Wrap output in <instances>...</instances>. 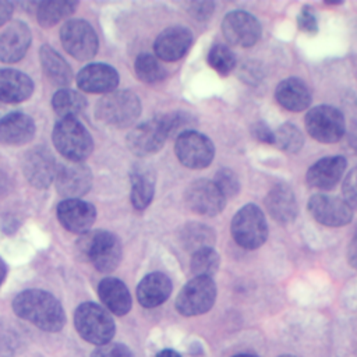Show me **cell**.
Here are the masks:
<instances>
[{"mask_svg": "<svg viewBox=\"0 0 357 357\" xmlns=\"http://www.w3.org/2000/svg\"><path fill=\"white\" fill-rule=\"evenodd\" d=\"M57 192L66 199H78L92 187V173L82 163L71 162L57 169L54 178Z\"/></svg>", "mask_w": 357, "mask_h": 357, "instance_id": "16", "label": "cell"}, {"mask_svg": "<svg viewBox=\"0 0 357 357\" xmlns=\"http://www.w3.org/2000/svg\"><path fill=\"white\" fill-rule=\"evenodd\" d=\"M347 261L349 265L354 269H357V233L354 237L350 240L349 247H347Z\"/></svg>", "mask_w": 357, "mask_h": 357, "instance_id": "44", "label": "cell"}, {"mask_svg": "<svg viewBox=\"0 0 357 357\" xmlns=\"http://www.w3.org/2000/svg\"><path fill=\"white\" fill-rule=\"evenodd\" d=\"M60 39L66 52L77 60H89L98 52V36L85 20H70L60 31Z\"/></svg>", "mask_w": 357, "mask_h": 357, "instance_id": "9", "label": "cell"}, {"mask_svg": "<svg viewBox=\"0 0 357 357\" xmlns=\"http://www.w3.org/2000/svg\"><path fill=\"white\" fill-rule=\"evenodd\" d=\"M13 10H14V6L11 3L0 0V26L4 25L11 18Z\"/></svg>", "mask_w": 357, "mask_h": 357, "instance_id": "45", "label": "cell"}, {"mask_svg": "<svg viewBox=\"0 0 357 357\" xmlns=\"http://www.w3.org/2000/svg\"><path fill=\"white\" fill-rule=\"evenodd\" d=\"M190 268L194 276L211 278L219 268V254L213 248H202L192 252Z\"/></svg>", "mask_w": 357, "mask_h": 357, "instance_id": "34", "label": "cell"}, {"mask_svg": "<svg viewBox=\"0 0 357 357\" xmlns=\"http://www.w3.org/2000/svg\"><path fill=\"white\" fill-rule=\"evenodd\" d=\"M167 139L166 130L160 117L135 126L127 137L130 151L138 156H146L162 149Z\"/></svg>", "mask_w": 357, "mask_h": 357, "instance_id": "15", "label": "cell"}, {"mask_svg": "<svg viewBox=\"0 0 357 357\" xmlns=\"http://www.w3.org/2000/svg\"><path fill=\"white\" fill-rule=\"evenodd\" d=\"M56 149L70 162L81 163L93 149V141L86 128L74 117L60 119L53 128Z\"/></svg>", "mask_w": 357, "mask_h": 357, "instance_id": "3", "label": "cell"}, {"mask_svg": "<svg viewBox=\"0 0 357 357\" xmlns=\"http://www.w3.org/2000/svg\"><path fill=\"white\" fill-rule=\"evenodd\" d=\"M311 216L321 225L339 227L347 225L353 219V209L339 197L315 194L308 201Z\"/></svg>", "mask_w": 357, "mask_h": 357, "instance_id": "12", "label": "cell"}, {"mask_svg": "<svg viewBox=\"0 0 357 357\" xmlns=\"http://www.w3.org/2000/svg\"><path fill=\"white\" fill-rule=\"evenodd\" d=\"M91 357H134L131 350L121 343H106L99 346Z\"/></svg>", "mask_w": 357, "mask_h": 357, "instance_id": "40", "label": "cell"}, {"mask_svg": "<svg viewBox=\"0 0 357 357\" xmlns=\"http://www.w3.org/2000/svg\"><path fill=\"white\" fill-rule=\"evenodd\" d=\"M305 128L311 138L319 142H336L346 130L343 114L332 106L321 105L312 107L305 116Z\"/></svg>", "mask_w": 357, "mask_h": 357, "instance_id": "8", "label": "cell"}, {"mask_svg": "<svg viewBox=\"0 0 357 357\" xmlns=\"http://www.w3.org/2000/svg\"><path fill=\"white\" fill-rule=\"evenodd\" d=\"M172 293V282L167 275L162 272H152L146 275L137 286V298L141 305L153 308L163 304Z\"/></svg>", "mask_w": 357, "mask_h": 357, "instance_id": "25", "label": "cell"}, {"mask_svg": "<svg viewBox=\"0 0 357 357\" xmlns=\"http://www.w3.org/2000/svg\"><path fill=\"white\" fill-rule=\"evenodd\" d=\"M343 197L351 209H357V166L349 172L343 181Z\"/></svg>", "mask_w": 357, "mask_h": 357, "instance_id": "39", "label": "cell"}, {"mask_svg": "<svg viewBox=\"0 0 357 357\" xmlns=\"http://www.w3.org/2000/svg\"><path fill=\"white\" fill-rule=\"evenodd\" d=\"M155 180L146 170H135L131 174V204L137 211H144L153 198Z\"/></svg>", "mask_w": 357, "mask_h": 357, "instance_id": "31", "label": "cell"}, {"mask_svg": "<svg viewBox=\"0 0 357 357\" xmlns=\"http://www.w3.org/2000/svg\"><path fill=\"white\" fill-rule=\"evenodd\" d=\"M265 206L269 215L279 223H289L297 216V202L293 190L283 183L273 185L266 198Z\"/></svg>", "mask_w": 357, "mask_h": 357, "instance_id": "23", "label": "cell"}, {"mask_svg": "<svg viewBox=\"0 0 357 357\" xmlns=\"http://www.w3.org/2000/svg\"><path fill=\"white\" fill-rule=\"evenodd\" d=\"M233 357H258V356H255V354H248V353H243V354H236V356H233Z\"/></svg>", "mask_w": 357, "mask_h": 357, "instance_id": "48", "label": "cell"}, {"mask_svg": "<svg viewBox=\"0 0 357 357\" xmlns=\"http://www.w3.org/2000/svg\"><path fill=\"white\" fill-rule=\"evenodd\" d=\"M208 64L220 75H227L236 67V56L226 45L215 43L206 56Z\"/></svg>", "mask_w": 357, "mask_h": 357, "instance_id": "36", "label": "cell"}, {"mask_svg": "<svg viewBox=\"0 0 357 357\" xmlns=\"http://www.w3.org/2000/svg\"><path fill=\"white\" fill-rule=\"evenodd\" d=\"M31 39L32 35L26 24L11 22L0 35V61L8 64L20 61L29 49Z\"/></svg>", "mask_w": 357, "mask_h": 357, "instance_id": "20", "label": "cell"}, {"mask_svg": "<svg viewBox=\"0 0 357 357\" xmlns=\"http://www.w3.org/2000/svg\"><path fill=\"white\" fill-rule=\"evenodd\" d=\"M278 103L290 112H301L311 103V93L308 86L298 78L290 77L283 79L275 89Z\"/></svg>", "mask_w": 357, "mask_h": 357, "instance_id": "26", "label": "cell"}, {"mask_svg": "<svg viewBox=\"0 0 357 357\" xmlns=\"http://www.w3.org/2000/svg\"><path fill=\"white\" fill-rule=\"evenodd\" d=\"M273 134H275L273 145H276L283 152L294 153V152H298L303 146V142H304L303 134L291 123L282 124L280 127H278V130Z\"/></svg>", "mask_w": 357, "mask_h": 357, "instance_id": "35", "label": "cell"}, {"mask_svg": "<svg viewBox=\"0 0 357 357\" xmlns=\"http://www.w3.org/2000/svg\"><path fill=\"white\" fill-rule=\"evenodd\" d=\"M216 298V286L212 278L195 276L176 297V310L184 317L208 312Z\"/></svg>", "mask_w": 357, "mask_h": 357, "instance_id": "7", "label": "cell"}, {"mask_svg": "<svg viewBox=\"0 0 357 357\" xmlns=\"http://www.w3.org/2000/svg\"><path fill=\"white\" fill-rule=\"evenodd\" d=\"M74 324L79 336L93 344H106L114 335L112 315L95 303H82L75 310Z\"/></svg>", "mask_w": 357, "mask_h": 357, "instance_id": "5", "label": "cell"}, {"mask_svg": "<svg viewBox=\"0 0 357 357\" xmlns=\"http://www.w3.org/2000/svg\"><path fill=\"white\" fill-rule=\"evenodd\" d=\"M98 294L106 308L116 315H126L131 310V296L127 286L116 278H105L98 286Z\"/></svg>", "mask_w": 357, "mask_h": 357, "instance_id": "27", "label": "cell"}, {"mask_svg": "<svg viewBox=\"0 0 357 357\" xmlns=\"http://www.w3.org/2000/svg\"><path fill=\"white\" fill-rule=\"evenodd\" d=\"M251 132L252 135L259 141V142H264V144H269L272 145L273 141H275V134L273 131L262 121H258L252 126L251 128Z\"/></svg>", "mask_w": 357, "mask_h": 357, "instance_id": "43", "label": "cell"}, {"mask_svg": "<svg viewBox=\"0 0 357 357\" xmlns=\"http://www.w3.org/2000/svg\"><path fill=\"white\" fill-rule=\"evenodd\" d=\"M33 92L32 79L22 71L14 68L0 70V102L20 103Z\"/></svg>", "mask_w": 357, "mask_h": 357, "instance_id": "24", "label": "cell"}, {"mask_svg": "<svg viewBox=\"0 0 357 357\" xmlns=\"http://www.w3.org/2000/svg\"><path fill=\"white\" fill-rule=\"evenodd\" d=\"M134 70L138 79L145 84H156L166 77V70L163 68V66L155 56L149 53L138 54L134 63Z\"/></svg>", "mask_w": 357, "mask_h": 357, "instance_id": "33", "label": "cell"}, {"mask_svg": "<svg viewBox=\"0 0 357 357\" xmlns=\"http://www.w3.org/2000/svg\"><path fill=\"white\" fill-rule=\"evenodd\" d=\"M230 230L234 241L245 250L261 247L268 237L265 215L254 204H247L237 211L231 220Z\"/></svg>", "mask_w": 357, "mask_h": 357, "instance_id": "6", "label": "cell"}, {"mask_svg": "<svg viewBox=\"0 0 357 357\" xmlns=\"http://www.w3.org/2000/svg\"><path fill=\"white\" fill-rule=\"evenodd\" d=\"M213 183L225 198L234 197L240 191V181L237 174L227 167H223L216 172Z\"/></svg>", "mask_w": 357, "mask_h": 357, "instance_id": "38", "label": "cell"}, {"mask_svg": "<svg viewBox=\"0 0 357 357\" xmlns=\"http://www.w3.org/2000/svg\"><path fill=\"white\" fill-rule=\"evenodd\" d=\"M77 1H67V0H49L36 3V17L40 26L50 28L57 22L63 21L68 15L74 13L77 8Z\"/></svg>", "mask_w": 357, "mask_h": 357, "instance_id": "29", "label": "cell"}, {"mask_svg": "<svg viewBox=\"0 0 357 357\" xmlns=\"http://www.w3.org/2000/svg\"><path fill=\"white\" fill-rule=\"evenodd\" d=\"M77 85L84 92L106 95L117 88L119 74L109 64L92 63L78 73Z\"/></svg>", "mask_w": 357, "mask_h": 357, "instance_id": "19", "label": "cell"}, {"mask_svg": "<svg viewBox=\"0 0 357 357\" xmlns=\"http://www.w3.org/2000/svg\"><path fill=\"white\" fill-rule=\"evenodd\" d=\"M180 241L188 251H198L202 248H212L215 244V231L202 223L192 222L183 226L180 231Z\"/></svg>", "mask_w": 357, "mask_h": 357, "instance_id": "30", "label": "cell"}, {"mask_svg": "<svg viewBox=\"0 0 357 357\" xmlns=\"http://www.w3.org/2000/svg\"><path fill=\"white\" fill-rule=\"evenodd\" d=\"M174 152L183 166L204 169L213 160L215 146L206 135L191 130L176 138Z\"/></svg>", "mask_w": 357, "mask_h": 357, "instance_id": "10", "label": "cell"}, {"mask_svg": "<svg viewBox=\"0 0 357 357\" xmlns=\"http://www.w3.org/2000/svg\"><path fill=\"white\" fill-rule=\"evenodd\" d=\"M192 43V33L185 26H170L159 33L155 40L153 49L159 60L163 61H177L190 49Z\"/></svg>", "mask_w": 357, "mask_h": 357, "instance_id": "18", "label": "cell"}, {"mask_svg": "<svg viewBox=\"0 0 357 357\" xmlns=\"http://www.w3.org/2000/svg\"><path fill=\"white\" fill-rule=\"evenodd\" d=\"M79 255L99 272L114 271L123 257L120 240L110 231L93 230L84 233L77 241Z\"/></svg>", "mask_w": 357, "mask_h": 357, "instance_id": "2", "label": "cell"}, {"mask_svg": "<svg viewBox=\"0 0 357 357\" xmlns=\"http://www.w3.org/2000/svg\"><path fill=\"white\" fill-rule=\"evenodd\" d=\"M6 275H7V266H6L4 261L0 258V286L3 284V282L6 279Z\"/></svg>", "mask_w": 357, "mask_h": 357, "instance_id": "47", "label": "cell"}, {"mask_svg": "<svg viewBox=\"0 0 357 357\" xmlns=\"http://www.w3.org/2000/svg\"><path fill=\"white\" fill-rule=\"evenodd\" d=\"M57 169L53 155L43 146L31 149L25 155L22 163V170L28 183L38 190L47 188L54 181Z\"/></svg>", "mask_w": 357, "mask_h": 357, "instance_id": "14", "label": "cell"}, {"mask_svg": "<svg viewBox=\"0 0 357 357\" xmlns=\"http://www.w3.org/2000/svg\"><path fill=\"white\" fill-rule=\"evenodd\" d=\"M40 64L47 79L59 86H66L73 79V73L67 61L49 45H43L39 50Z\"/></svg>", "mask_w": 357, "mask_h": 357, "instance_id": "28", "label": "cell"}, {"mask_svg": "<svg viewBox=\"0 0 357 357\" xmlns=\"http://www.w3.org/2000/svg\"><path fill=\"white\" fill-rule=\"evenodd\" d=\"M52 106L54 112L60 116V119H77V116L84 112L86 106V99L74 89L63 88L53 95Z\"/></svg>", "mask_w": 357, "mask_h": 357, "instance_id": "32", "label": "cell"}, {"mask_svg": "<svg viewBox=\"0 0 357 357\" xmlns=\"http://www.w3.org/2000/svg\"><path fill=\"white\" fill-rule=\"evenodd\" d=\"M14 312L47 332H57L64 326L66 315L60 301L43 290H25L13 303Z\"/></svg>", "mask_w": 357, "mask_h": 357, "instance_id": "1", "label": "cell"}, {"mask_svg": "<svg viewBox=\"0 0 357 357\" xmlns=\"http://www.w3.org/2000/svg\"><path fill=\"white\" fill-rule=\"evenodd\" d=\"M279 357H294V356H290V354H284V356H279Z\"/></svg>", "mask_w": 357, "mask_h": 357, "instance_id": "49", "label": "cell"}, {"mask_svg": "<svg viewBox=\"0 0 357 357\" xmlns=\"http://www.w3.org/2000/svg\"><path fill=\"white\" fill-rule=\"evenodd\" d=\"M222 32L231 45L250 47L255 45L261 36V25L258 20L247 11H231L222 21Z\"/></svg>", "mask_w": 357, "mask_h": 357, "instance_id": "11", "label": "cell"}, {"mask_svg": "<svg viewBox=\"0 0 357 357\" xmlns=\"http://www.w3.org/2000/svg\"><path fill=\"white\" fill-rule=\"evenodd\" d=\"M141 113L139 98L131 91H113L96 103V117L107 126L124 128Z\"/></svg>", "mask_w": 357, "mask_h": 357, "instance_id": "4", "label": "cell"}, {"mask_svg": "<svg viewBox=\"0 0 357 357\" xmlns=\"http://www.w3.org/2000/svg\"><path fill=\"white\" fill-rule=\"evenodd\" d=\"M35 121L21 112H14L0 119V144H26L35 137Z\"/></svg>", "mask_w": 357, "mask_h": 357, "instance_id": "22", "label": "cell"}, {"mask_svg": "<svg viewBox=\"0 0 357 357\" xmlns=\"http://www.w3.org/2000/svg\"><path fill=\"white\" fill-rule=\"evenodd\" d=\"M184 199L192 212L205 216H215L220 213L226 204V198L215 183L205 178L191 183L185 191Z\"/></svg>", "mask_w": 357, "mask_h": 357, "instance_id": "13", "label": "cell"}, {"mask_svg": "<svg viewBox=\"0 0 357 357\" xmlns=\"http://www.w3.org/2000/svg\"><path fill=\"white\" fill-rule=\"evenodd\" d=\"M212 13H213V3L211 1H195L190 4V14L199 21L208 20Z\"/></svg>", "mask_w": 357, "mask_h": 357, "instance_id": "42", "label": "cell"}, {"mask_svg": "<svg viewBox=\"0 0 357 357\" xmlns=\"http://www.w3.org/2000/svg\"><path fill=\"white\" fill-rule=\"evenodd\" d=\"M156 357H181L177 351L174 350H170V349H166V350H162L156 354Z\"/></svg>", "mask_w": 357, "mask_h": 357, "instance_id": "46", "label": "cell"}, {"mask_svg": "<svg viewBox=\"0 0 357 357\" xmlns=\"http://www.w3.org/2000/svg\"><path fill=\"white\" fill-rule=\"evenodd\" d=\"M347 162L343 156H326L317 160L305 174L307 183L318 190H331L342 178Z\"/></svg>", "mask_w": 357, "mask_h": 357, "instance_id": "21", "label": "cell"}, {"mask_svg": "<svg viewBox=\"0 0 357 357\" xmlns=\"http://www.w3.org/2000/svg\"><path fill=\"white\" fill-rule=\"evenodd\" d=\"M57 219L68 231L84 234L96 219V209L92 204L81 199H64L57 205Z\"/></svg>", "mask_w": 357, "mask_h": 357, "instance_id": "17", "label": "cell"}, {"mask_svg": "<svg viewBox=\"0 0 357 357\" xmlns=\"http://www.w3.org/2000/svg\"><path fill=\"white\" fill-rule=\"evenodd\" d=\"M298 28L307 33H315L318 31V20L311 7H304L297 17Z\"/></svg>", "mask_w": 357, "mask_h": 357, "instance_id": "41", "label": "cell"}, {"mask_svg": "<svg viewBox=\"0 0 357 357\" xmlns=\"http://www.w3.org/2000/svg\"><path fill=\"white\" fill-rule=\"evenodd\" d=\"M163 127L166 130L167 138H177L181 134L191 131L194 124H195V117L192 114H190L188 112H172L169 114H163L159 116Z\"/></svg>", "mask_w": 357, "mask_h": 357, "instance_id": "37", "label": "cell"}]
</instances>
